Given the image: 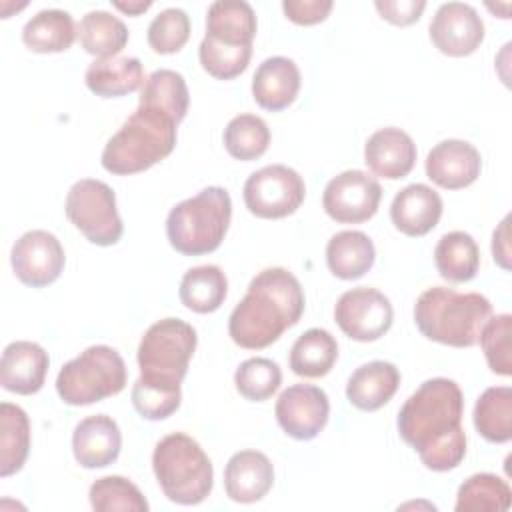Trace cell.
Instances as JSON below:
<instances>
[{"label": "cell", "instance_id": "obj_38", "mask_svg": "<svg viewBox=\"0 0 512 512\" xmlns=\"http://www.w3.org/2000/svg\"><path fill=\"white\" fill-rule=\"evenodd\" d=\"M234 384L240 396L250 402L268 400L282 384L280 366L270 358H248L234 372Z\"/></svg>", "mask_w": 512, "mask_h": 512}, {"label": "cell", "instance_id": "obj_42", "mask_svg": "<svg viewBox=\"0 0 512 512\" xmlns=\"http://www.w3.org/2000/svg\"><path fill=\"white\" fill-rule=\"evenodd\" d=\"M332 0H284L282 10L288 20L300 26H312L328 18L332 12Z\"/></svg>", "mask_w": 512, "mask_h": 512}, {"label": "cell", "instance_id": "obj_13", "mask_svg": "<svg viewBox=\"0 0 512 512\" xmlns=\"http://www.w3.org/2000/svg\"><path fill=\"white\" fill-rule=\"evenodd\" d=\"M10 262L22 284L30 288H44L60 278L66 256L60 240L52 232L28 230L14 242Z\"/></svg>", "mask_w": 512, "mask_h": 512}, {"label": "cell", "instance_id": "obj_44", "mask_svg": "<svg viewBox=\"0 0 512 512\" xmlns=\"http://www.w3.org/2000/svg\"><path fill=\"white\" fill-rule=\"evenodd\" d=\"M508 222L510 218L506 216L500 226L494 230V236H492V256H494V262L504 268V270H510V246H508Z\"/></svg>", "mask_w": 512, "mask_h": 512}, {"label": "cell", "instance_id": "obj_34", "mask_svg": "<svg viewBox=\"0 0 512 512\" xmlns=\"http://www.w3.org/2000/svg\"><path fill=\"white\" fill-rule=\"evenodd\" d=\"M512 490L496 474L480 472L464 480L456 494V512H504L510 508Z\"/></svg>", "mask_w": 512, "mask_h": 512}, {"label": "cell", "instance_id": "obj_45", "mask_svg": "<svg viewBox=\"0 0 512 512\" xmlns=\"http://www.w3.org/2000/svg\"><path fill=\"white\" fill-rule=\"evenodd\" d=\"M112 6L114 8H118L120 12H124V14H130V16H138V14H142V12H146L150 6H152V2L150 0H136V2H112Z\"/></svg>", "mask_w": 512, "mask_h": 512}, {"label": "cell", "instance_id": "obj_23", "mask_svg": "<svg viewBox=\"0 0 512 512\" xmlns=\"http://www.w3.org/2000/svg\"><path fill=\"white\" fill-rule=\"evenodd\" d=\"M256 14L244 0H216L206 12L204 38L220 46L252 48L256 36Z\"/></svg>", "mask_w": 512, "mask_h": 512}, {"label": "cell", "instance_id": "obj_43", "mask_svg": "<svg viewBox=\"0 0 512 512\" xmlns=\"http://www.w3.org/2000/svg\"><path fill=\"white\" fill-rule=\"evenodd\" d=\"M374 8L390 24L410 26L422 16L426 2L424 0H376Z\"/></svg>", "mask_w": 512, "mask_h": 512}, {"label": "cell", "instance_id": "obj_5", "mask_svg": "<svg viewBox=\"0 0 512 512\" xmlns=\"http://www.w3.org/2000/svg\"><path fill=\"white\" fill-rule=\"evenodd\" d=\"M492 316V304L478 292H456L434 286L424 290L414 304V322L428 340L470 348L478 344L480 332Z\"/></svg>", "mask_w": 512, "mask_h": 512}, {"label": "cell", "instance_id": "obj_24", "mask_svg": "<svg viewBox=\"0 0 512 512\" xmlns=\"http://www.w3.org/2000/svg\"><path fill=\"white\" fill-rule=\"evenodd\" d=\"M400 386V372L392 362L372 360L358 366L346 384V398L364 412H374L388 404Z\"/></svg>", "mask_w": 512, "mask_h": 512}, {"label": "cell", "instance_id": "obj_6", "mask_svg": "<svg viewBox=\"0 0 512 512\" xmlns=\"http://www.w3.org/2000/svg\"><path fill=\"white\" fill-rule=\"evenodd\" d=\"M232 200L222 186H208L178 202L166 218L170 246L184 256L214 252L230 226Z\"/></svg>", "mask_w": 512, "mask_h": 512}, {"label": "cell", "instance_id": "obj_31", "mask_svg": "<svg viewBox=\"0 0 512 512\" xmlns=\"http://www.w3.org/2000/svg\"><path fill=\"white\" fill-rule=\"evenodd\" d=\"M30 452L28 414L10 402L0 404V476L8 478L22 470Z\"/></svg>", "mask_w": 512, "mask_h": 512}, {"label": "cell", "instance_id": "obj_8", "mask_svg": "<svg viewBox=\"0 0 512 512\" xmlns=\"http://www.w3.org/2000/svg\"><path fill=\"white\" fill-rule=\"evenodd\" d=\"M126 386V364L118 350L106 344L88 346L66 362L56 376V392L64 404L88 406L116 396Z\"/></svg>", "mask_w": 512, "mask_h": 512}, {"label": "cell", "instance_id": "obj_21", "mask_svg": "<svg viewBox=\"0 0 512 512\" xmlns=\"http://www.w3.org/2000/svg\"><path fill=\"white\" fill-rule=\"evenodd\" d=\"M442 216V198L426 184H408L390 204V220L406 236H426Z\"/></svg>", "mask_w": 512, "mask_h": 512}, {"label": "cell", "instance_id": "obj_27", "mask_svg": "<svg viewBox=\"0 0 512 512\" xmlns=\"http://www.w3.org/2000/svg\"><path fill=\"white\" fill-rule=\"evenodd\" d=\"M76 26L66 10L48 8L34 14L22 28V42L38 54L68 50L76 40Z\"/></svg>", "mask_w": 512, "mask_h": 512}, {"label": "cell", "instance_id": "obj_1", "mask_svg": "<svg viewBox=\"0 0 512 512\" xmlns=\"http://www.w3.org/2000/svg\"><path fill=\"white\" fill-rule=\"evenodd\" d=\"M462 412L460 386L450 378H430L404 402L396 426L428 470L448 472L466 456Z\"/></svg>", "mask_w": 512, "mask_h": 512}, {"label": "cell", "instance_id": "obj_29", "mask_svg": "<svg viewBox=\"0 0 512 512\" xmlns=\"http://www.w3.org/2000/svg\"><path fill=\"white\" fill-rule=\"evenodd\" d=\"M438 274L448 282H468L480 268V250L476 240L462 230L444 234L434 248Z\"/></svg>", "mask_w": 512, "mask_h": 512}, {"label": "cell", "instance_id": "obj_9", "mask_svg": "<svg viewBox=\"0 0 512 512\" xmlns=\"http://www.w3.org/2000/svg\"><path fill=\"white\" fill-rule=\"evenodd\" d=\"M68 220L96 246H112L122 238L124 224L116 208L114 190L94 178H82L66 194Z\"/></svg>", "mask_w": 512, "mask_h": 512}, {"label": "cell", "instance_id": "obj_40", "mask_svg": "<svg viewBox=\"0 0 512 512\" xmlns=\"http://www.w3.org/2000/svg\"><path fill=\"white\" fill-rule=\"evenodd\" d=\"M190 38V18L180 8H166L148 26V44L156 54H174Z\"/></svg>", "mask_w": 512, "mask_h": 512}, {"label": "cell", "instance_id": "obj_33", "mask_svg": "<svg viewBox=\"0 0 512 512\" xmlns=\"http://www.w3.org/2000/svg\"><path fill=\"white\" fill-rule=\"evenodd\" d=\"M78 38L88 54L112 58L128 44V28L118 16L106 10H92L82 16L78 24Z\"/></svg>", "mask_w": 512, "mask_h": 512}, {"label": "cell", "instance_id": "obj_19", "mask_svg": "<svg viewBox=\"0 0 512 512\" xmlns=\"http://www.w3.org/2000/svg\"><path fill=\"white\" fill-rule=\"evenodd\" d=\"M274 484V466L264 452L240 450L224 468L226 496L240 504L262 500Z\"/></svg>", "mask_w": 512, "mask_h": 512}, {"label": "cell", "instance_id": "obj_30", "mask_svg": "<svg viewBox=\"0 0 512 512\" xmlns=\"http://www.w3.org/2000/svg\"><path fill=\"white\" fill-rule=\"evenodd\" d=\"M338 360V342L324 328H310L290 350V368L302 378L326 376Z\"/></svg>", "mask_w": 512, "mask_h": 512}, {"label": "cell", "instance_id": "obj_10", "mask_svg": "<svg viewBox=\"0 0 512 512\" xmlns=\"http://www.w3.org/2000/svg\"><path fill=\"white\" fill-rule=\"evenodd\" d=\"M244 204L256 218L278 220L294 214L306 196L302 176L284 164L252 172L244 182Z\"/></svg>", "mask_w": 512, "mask_h": 512}, {"label": "cell", "instance_id": "obj_11", "mask_svg": "<svg viewBox=\"0 0 512 512\" xmlns=\"http://www.w3.org/2000/svg\"><path fill=\"white\" fill-rule=\"evenodd\" d=\"M334 320L348 338L356 342H374L390 330L394 310L380 290L360 286L346 290L336 300Z\"/></svg>", "mask_w": 512, "mask_h": 512}, {"label": "cell", "instance_id": "obj_7", "mask_svg": "<svg viewBox=\"0 0 512 512\" xmlns=\"http://www.w3.org/2000/svg\"><path fill=\"white\" fill-rule=\"evenodd\" d=\"M152 470L170 502L194 506L212 492V462L188 434L174 432L164 436L152 452Z\"/></svg>", "mask_w": 512, "mask_h": 512}, {"label": "cell", "instance_id": "obj_20", "mask_svg": "<svg viewBox=\"0 0 512 512\" xmlns=\"http://www.w3.org/2000/svg\"><path fill=\"white\" fill-rule=\"evenodd\" d=\"M364 162L376 176L400 180L416 164V144L400 128H380L364 144Z\"/></svg>", "mask_w": 512, "mask_h": 512}, {"label": "cell", "instance_id": "obj_39", "mask_svg": "<svg viewBox=\"0 0 512 512\" xmlns=\"http://www.w3.org/2000/svg\"><path fill=\"white\" fill-rule=\"evenodd\" d=\"M510 334H512V316L498 314L490 316L480 332V346L484 350L488 368L494 374L510 376L512 374V358H510Z\"/></svg>", "mask_w": 512, "mask_h": 512}, {"label": "cell", "instance_id": "obj_2", "mask_svg": "<svg viewBox=\"0 0 512 512\" xmlns=\"http://www.w3.org/2000/svg\"><path fill=\"white\" fill-rule=\"evenodd\" d=\"M196 330L180 318L154 322L138 344L140 378L132 386V404L146 420H164L180 408V384L196 350Z\"/></svg>", "mask_w": 512, "mask_h": 512}, {"label": "cell", "instance_id": "obj_16", "mask_svg": "<svg viewBox=\"0 0 512 512\" xmlns=\"http://www.w3.org/2000/svg\"><path fill=\"white\" fill-rule=\"evenodd\" d=\"M426 176L440 188L460 190L476 182L482 158L476 146L466 140H442L426 156Z\"/></svg>", "mask_w": 512, "mask_h": 512}, {"label": "cell", "instance_id": "obj_18", "mask_svg": "<svg viewBox=\"0 0 512 512\" xmlns=\"http://www.w3.org/2000/svg\"><path fill=\"white\" fill-rule=\"evenodd\" d=\"M122 434L106 414H94L80 420L72 434V452L82 468H106L120 456Z\"/></svg>", "mask_w": 512, "mask_h": 512}, {"label": "cell", "instance_id": "obj_41", "mask_svg": "<svg viewBox=\"0 0 512 512\" xmlns=\"http://www.w3.org/2000/svg\"><path fill=\"white\" fill-rule=\"evenodd\" d=\"M198 58L202 68L216 80H232L248 68L252 48H230L202 38L198 46Z\"/></svg>", "mask_w": 512, "mask_h": 512}, {"label": "cell", "instance_id": "obj_32", "mask_svg": "<svg viewBox=\"0 0 512 512\" xmlns=\"http://www.w3.org/2000/svg\"><path fill=\"white\" fill-rule=\"evenodd\" d=\"M474 428L482 438L504 444L512 438V388H486L474 404Z\"/></svg>", "mask_w": 512, "mask_h": 512}, {"label": "cell", "instance_id": "obj_14", "mask_svg": "<svg viewBox=\"0 0 512 512\" xmlns=\"http://www.w3.org/2000/svg\"><path fill=\"white\" fill-rule=\"evenodd\" d=\"M280 428L294 440L316 438L330 414V402L322 388L312 384L288 386L274 406Z\"/></svg>", "mask_w": 512, "mask_h": 512}, {"label": "cell", "instance_id": "obj_28", "mask_svg": "<svg viewBox=\"0 0 512 512\" xmlns=\"http://www.w3.org/2000/svg\"><path fill=\"white\" fill-rule=\"evenodd\" d=\"M228 294V280L220 266L216 264H202L190 268L178 288L180 302L196 312V314H210L216 312Z\"/></svg>", "mask_w": 512, "mask_h": 512}, {"label": "cell", "instance_id": "obj_26", "mask_svg": "<svg viewBox=\"0 0 512 512\" xmlns=\"http://www.w3.org/2000/svg\"><path fill=\"white\" fill-rule=\"evenodd\" d=\"M374 260V244L360 230L336 232L326 244L328 270L340 280L362 278L374 266Z\"/></svg>", "mask_w": 512, "mask_h": 512}, {"label": "cell", "instance_id": "obj_17", "mask_svg": "<svg viewBox=\"0 0 512 512\" xmlns=\"http://www.w3.org/2000/svg\"><path fill=\"white\" fill-rule=\"evenodd\" d=\"M48 366V352L40 344L30 340L10 342L2 352L0 384L20 396L36 394L44 386Z\"/></svg>", "mask_w": 512, "mask_h": 512}, {"label": "cell", "instance_id": "obj_4", "mask_svg": "<svg viewBox=\"0 0 512 512\" xmlns=\"http://www.w3.org/2000/svg\"><path fill=\"white\" fill-rule=\"evenodd\" d=\"M178 122L164 110L138 104V108L124 120L118 132L106 142L102 150V168L116 176L138 174L166 156L176 146Z\"/></svg>", "mask_w": 512, "mask_h": 512}, {"label": "cell", "instance_id": "obj_37", "mask_svg": "<svg viewBox=\"0 0 512 512\" xmlns=\"http://www.w3.org/2000/svg\"><path fill=\"white\" fill-rule=\"evenodd\" d=\"M90 506L96 512H148V502L140 488L122 476L98 478L88 492Z\"/></svg>", "mask_w": 512, "mask_h": 512}, {"label": "cell", "instance_id": "obj_3", "mask_svg": "<svg viewBox=\"0 0 512 512\" xmlns=\"http://www.w3.org/2000/svg\"><path fill=\"white\" fill-rule=\"evenodd\" d=\"M304 304V290L292 272L266 268L250 280L246 296L232 310L228 334L240 348H266L302 318Z\"/></svg>", "mask_w": 512, "mask_h": 512}, {"label": "cell", "instance_id": "obj_35", "mask_svg": "<svg viewBox=\"0 0 512 512\" xmlns=\"http://www.w3.org/2000/svg\"><path fill=\"white\" fill-rule=\"evenodd\" d=\"M138 104H150L168 112L178 124L184 120L190 104L186 80L180 72L170 68L154 70L140 90Z\"/></svg>", "mask_w": 512, "mask_h": 512}, {"label": "cell", "instance_id": "obj_22", "mask_svg": "<svg viewBox=\"0 0 512 512\" xmlns=\"http://www.w3.org/2000/svg\"><path fill=\"white\" fill-rule=\"evenodd\" d=\"M300 92V70L294 60L286 56L266 58L252 76V98L268 110L280 112L288 108Z\"/></svg>", "mask_w": 512, "mask_h": 512}, {"label": "cell", "instance_id": "obj_36", "mask_svg": "<svg viewBox=\"0 0 512 512\" xmlns=\"http://www.w3.org/2000/svg\"><path fill=\"white\" fill-rule=\"evenodd\" d=\"M270 144V130L256 114H238L224 128L226 152L242 162L260 158Z\"/></svg>", "mask_w": 512, "mask_h": 512}, {"label": "cell", "instance_id": "obj_12", "mask_svg": "<svg viewBox=\"0 0 512 512\" xmlns=\"http://www.w3.org/2000/svg\"><path fill=\"white\" fill-rule=\"evenodd\" d=\"M380 200L382 188L374 176L362 170H344L326 184L322 208L340 224H360L378 212Z\"/></svg>", "mask_w": 512, "mask_h": 512}, {"label": "cell", "instance_id": "obj_15", "mask_svg": "<svg viewBox=\"0 0 512 512\" xmlns=\"http://www.w3.org/2000/svg\"><path fill=\"white\" fill-rule=\"evenodd\" d=\"M428 30L432 44L452 58L470 56L484 40L482 18L474 6L464 2L440 4Z\"/></svg>", "mask_w": 512, "mask_h": 512}, {"label": "cell", "instance_id": "obj_25", "mask_svg": "<svg viewBox=\"0 0 512 512\" xmlns=\"http://www.w3.org/2000/svg\"><path fill=\"white\" fill-rule=\"evenodd\" d=\"M84 82L100 98H120L144 86V68L134 56L98 58L86 68Z\"/></svg>", "mask_w": 512, "mask_h": 512}]
</instances>
